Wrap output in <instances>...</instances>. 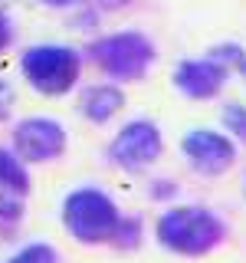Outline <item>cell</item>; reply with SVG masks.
I'll return each instance as SVG.
<instances>
[{
	"label": "cell",
	"instance_id": "obj_1",
	"mask_svg": "<svg viewBox=\"0 0 246 263\" xmlns=\"http://www.w3.org/2000/svg\"><path fill=\"white\" fill-rule=\"evenodd\" d=\"M154 237L164 250L177 253V257H203L227 240V224L210 208L180 204L158 217Z\"/></svg>",
	"mask_w": 246,
	"mask_h": 263
},
{
	"label": "cell",
	"instance_id": "obj_2",
	"mask_svg": "<svg viewBox=\"0 0 246 263\" xmlns=\"http://www.w3.org/2000/svg\"><path fill=\"white\" fill-rule=\"evenodd\" d=\"M89 60L95 63L98 72L118 82H138L154 63V43L135 30L109 33L89 46Z\"/></svg>",
	"mask_w": 246,
	"mask_h": 263
},
{
	"label": "cell",
	"instance_id": "obj_3",
	"mask_svg": "<svg viewBox=\"0 0 246 263\" xmlns=\"http://www.w3.org/2000/svg\"><path fill=\"white\" fill-rule=\"evenodd\" d=\"M118 220L115 201L98 187H79L63 201V227L79 243H112Z\"/></svg>",
	"mask_w": 246,
	"mask_h": 263
},
{
	"label": "cell",
	"instance_id": "obj_4",
	"mask_svg": "<svg viewBox=\"0 0 246 263\" xmlns=\"http://www.w3.org/2000/svg\"><path fill=\"white\" fill-rule=\"evenodd\" d=\"M20 72L36 92L66 96L79 82L82 60H79L76 49H69V46L43 43V46H30L27 53L20 56Z\"/></svg>",
	"mask_w": 246,
	"mask_h": 263
},
{
	"label": "cell",
	"instance_id": "obj_5",
	"mask_svg": "<svg viewBox=\"0 0 246 263\" xmlns=\"http://www.w3.org/2000/svg\"><path fill=\"white\" fill-rule=\"evenodd\" d=\"M161 152H164L161 128L154 125V122H148V119H135V122H128V125H121V132L109 145L112 164L121 168V171H128V175L148 171L161 158Z\"/></svg>",
	"mask_w": 246,
	"mask_h": 263
},
{
	"label": "cell",
	"instance_id": "obj_6",
	"mask_svg": "<svg viewBox=\"0 0 246 263\" xmlns=\"http://www.w3.org/2000/svg\"><path fill=\"white\" fill-rule=\"evenodd\" d=\"M180 152H184L187 164L197 175H207V178L223 175L236 161L233 138H227L223 132H213V128H191L180 142Z\"/></svg>",
	"mask_w": 246,
	"mask_h": 263
},
{
	"label": "cell",
	"instance_id": "obj_7",
	"mask_svg": "<svg viewBox=\"0 0 246 263\" xmlns=\"http://www.w3.org/2000/svg\"><path fill=\"white\" fill-rule=\"evenodd\" d=\"M66 152V132L56 119H23L13 128V155L20 161H53Z\"/></svg>",
	"mask_w": 246,
	"mask_h": 263
},
{
	"label": "cell",
	"instance_id": "obj_8",
	"mask_svg": "<svg viewBox=\"0 0 246 263\" xmlns=\"http://www.w3.org/2000/svg\"><path fill=\"white\" fill-rule=\"evenodd\" d=\"M227 79H230V69L213 63L210 56H203V60H184L174 69V86L187 99H200V102L203 99H217L220 89L227 86Z\"/></svg>",
	"mask_w": 246,
	"mask_h": 263
},
{
	"label": "cell",
	"instance_id": "obj_9",
	"mask_svg": "<svg viewBox=\"0 0 246 263\" xmlns=\"http://www.w3.org/2000/svg\"><path fill=\"white\" fill-rule=\"evenodd\" d=\"M30 194V175L13 152L0 148V224H16Z\"/></svg>",
	"mask_w": 246,
	"mask_h": 263
},
{
	"label": "cell",
	"instance_id": "obj_10",
	"mask_svg": "<svg viewBox=\"0 0 246 263\" xmlns=\"http://www.w3.org/2000/svg\"><path fill=\"white\" fill-rule=\"evenodd\" d=\"M125 105V92L118 86H109V82H95V86H86L79 96V112L86 115L95 125H105L109 119L121 112Z\"/></svg>",
	"mask_w": 246,
	"mask_h": 263
},
{
	"label": "cell",
	"instance_id": "obj_11",
	"mask_svg": "<svg viewBox=\"0 0 246 263\" xmlns=\"http://www.w3.org/2000/svg\"><path fill=\"white\" fill-rule=\"evenodd\" d=\"M112 243L118 247V250H135V247L141 243V220L138 217H121L118 227H115V234H112Z\"/></svg>",
	"mask_w": 246,
	"mask_h": 263
},
{
	"label": "cell",
	"instance_id": "obj_12",
	"mask_svg": "<svg viewBox=\"0 0 246 263\" xmlns=\"http://www.w3.org/2000/svg\"><path fill=\"white\" fill-rule=\"evenodd\" d=\"M7 263H59V253L49 243H30L23 250H16Z\"/></svg>",
	"mask_w": 246,
	"mask_h": 263
},
{
	"label": "cell",
	"instance_id": "obj_13",
	"mask_svg": "<svg viewBox=\"0 0 246 263\" xmlns=\"http://www.w3.org/2000/svg\"><path fill=\"white\" fill-rule=\"evenodd\" d=\"M223 125L233 138H240V142H246V105L240 102H227L223 105Z\"/></svg>",
	"mask_w": 246,
	"mask_h": 263
},
{
	"label": "cell",
	"instance_id": "obj_14",
	"mask_svg": "<svg viewBox=\"0 0 246 263\" xmlns=\"http://www.w3.org/2000/svg\"><path fill=\"white\" fill-rule=\"evenodd\" d=\"M210 60L220 63L223 69H233V66H243L246 63V53L236 43H227V46H213L210 49Z\"/></svg>",
	"mask_w": 246,
	"mask_h": 263
},
{
	"label": "cell",
	"instance_id": "obj_15",
	"mask_svg": "<svg viewBox=\"0 0 246 263\" xmlns=\"http://www.w3.org/2000/svg\"><path fill=\"white\" fill-rule=\"evenodd\" d=\"M148 194H151L154 201H164V197H174L177 194V184H174V181H168V178H161V181H154V184H151V191H148Z\"/></svg>",
	"mask_w": 246,
	"mask_h": 263
},
{
	"label": "cell",
	"instance_id": "obj_16",
	"mask_svg": "<svg viewBox=\"0 0 246 263\" xmlns=\"http://www.w3.org/2000/svg\"><path fill=\"white\" fill-rule=\"evenodd\" d=\"M10 102H13V92H10V86L0 79V119H7V112H10Z\"/></svg>",
	"mask_w": 246,
	"mask_h": 263
},
{
	"label": "cell",
	"instance_id": "obj_17",
	"mask_svg": "<svg viewBox=\"0 0 246 263\" xmlns=\"http://www.w3.org/2000/svg\"><path fill=\"white\" fill-rule=\"evenodd\" d=\"M10 40H13V30H10V20L7 16H0V53H4L7 46H10Z\"/></svg>",
	"mask_w": 246,
	"mask_h": 263
},
{
	"label": "cell",
	"instance_id": "obj_18",
	"mask_svg": "<svg viewBox=\"0 0 246 263\" xmlns=\"http://www.w3.org/2000/svg\"><path fill=\"white\" fill-rule=\"evenodd\" d=\"M131 0H95L98 10H121V7H128Z\"/></svg>",
	"mask_w": 246,
	"mask_h": 263
},
{
	"label": "cell",
	"instance_id": "obj_19",
	"mask_svg": "<svg viewBox=\"0 0 246 263\" xmlns=\"http://www.w3.org/2000/svg\"><path fill=\"white\" fill-rule=\"evenodd\" d=\"M46 7H76L79 0H43Z\"/></svg>",
	"mask_w": 246,
	"mask_h": 263
},
{
	"label": "cell",
	"instance_id": "obj_20",
	"mask_svg": "<svg viewBox=\"0 0 246 263\" xmlns=\"http://www.w3.org/2000/svg\"><path fill=\"white\" fill-rule=\"evenodd\" d=\"M243 76H246V63H243Z\"/></svg>",
	"mask_w": 246,
	"mask_h": 263
}]
</instances>
